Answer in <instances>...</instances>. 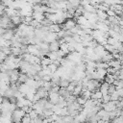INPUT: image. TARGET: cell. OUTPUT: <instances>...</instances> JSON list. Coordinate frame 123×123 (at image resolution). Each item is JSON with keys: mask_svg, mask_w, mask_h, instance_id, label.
<instances>
[{"mask_svg": "<svg viewBox=\"0 0 123 123\" xmlns=\"http://www.w3.org/2000/svg\"><path fill=\"white\" fill-rule=\"evenodd\" d=\"M75 25H76V22H75L73 19H67V20H65V22L63 23L62 28H63V30H70V29L73 28Z\"/></svg>", "mask_w": 123, "mask_h": 123, "instance_id": "2", "label": "cell"}, {"mask_svg": "<svg viewBox=\"0 0 123 123\" xmlns=\"http://www.w3.org/2000/svg\"><path fill=\"white\" fill-rule=\"evenodd\" d=\"M59 49H60V42H59L58 39H56V40H54V41L49 43V46H48L49 52H56Z\"/></svg>", "mask_w": 123, "mask_h": 123, "instance_id": "1", "label": "cell"}]
</instances>
